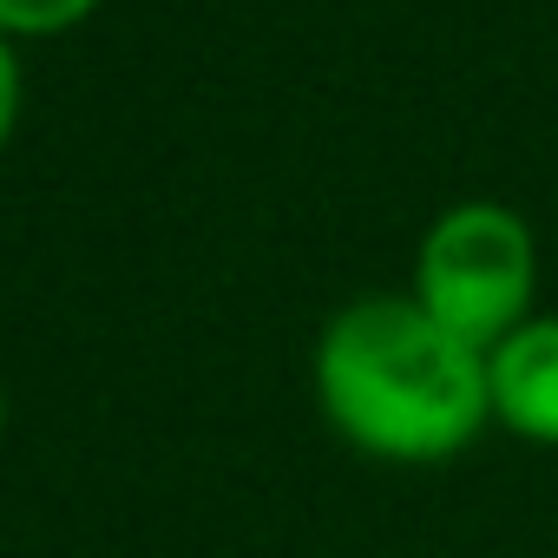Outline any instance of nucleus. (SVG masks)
I'll return each instance as SVG.
<instances>
[{"instance_id": "20e7f679", "label": "nucleus", "mask_w": 558, "mask_h": 558, "mask_svg": "<svg viewBox=\"0 0 558 558\" xmlns=\"http://www.w3.org/2000/svg\"><path fill=\"white\" fill-rule=\"evenodd\" d=\"M93 0H0V34H60Z\"/></svg>"}, {"instance_id": "7ed1b4c3", "label": "nucleus", "mask_w": 558, "mask_h": 558, "mask_svg": "<svg viewBox=\"0 0 558 558\" xmlns=\"http://www.w3.org/2000/svg\"><path fill=\"white\" fill-rule=\"evenodd\" d=\"M493 427L532 447H558V316L519 323L499 349H486Z\"/></svg>"}, {"instance_id": "39448f33", "label": "nucleus", "mask_w": 558, "mask_h": 558, "mask_svg": "<svg viewBox=\"0 0 558 558\" xmlns=\"http://www.w3.org/2000/svg\"><path fill=\"white\" fill-rule=\"evenodd\" d=\"M14 106H21V66H14L8 40H0V145H8V132H14Z\"/></svg>"}, {"instance_id": "f03ea898", "label": "nucleus", "mask_w": 558, "mask_h": 558, "mask_svg": "<svg viewBox=\"0 0 558 558\" xmlns=\"http://www.w3.org/2000/svg\"><path fill=\"white\" fill-rule=\"evenodd\" d=\"M440 329L473 342L480 355L499 349L519 323H532L538 296V236L512 204H453L434 217L414 256V290H408Z\"/></svg>"}, {"instance_id": "423d86ee", "label": "nucleus", "mask_w": 558, "mask_h": 558, "mask_svg": "<svg viewBox=\"0 0 558 558\" xmlns=\"http://www.w3.org/2000/svg\"><path fill=\"white\" fill-rule=\"evenodd\" d=\"M0 427H8V395H0Z\"/></svg>"}, {"instance_id": "f257e3e1", "label": "nucleus", "mask_w": 558, "mask_h": 558, "mask_svg": "<svg viewBox=\"0 0 558 558\" xmlns=\"http://www.w3.org/2000/svg\"><path fill=\"white\" fill-rule=\"evenodd\" d=\"M316 401L355 453L395 466L453 460L493 427L486 355L414 296H362L323 329Z\"/></svg>"}]
</instances>
